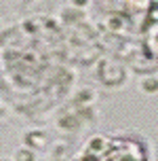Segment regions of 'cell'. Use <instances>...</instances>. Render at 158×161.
Returning <instances> with one entry per match:
<instances>
[{"mask_svg":"<svg viewBox=\"0 0 158 161\" xmlns=\"http://www.w3.org/2000/svg\"><path fill=\"white\" fill-rule=\"evenodd\" d=\"M141 89L145 93H156L158 91V79H145L141 83Z\"/></svg>","mask_w":158,"mask_h":161,"instance_id":"6da1fadb","label":"cell"},{"mask_svg":"<svg viewBox=\"0 0 158 161\" xmlns=\"http://www.w3.org/2000/svg\"><path fill=\"white\" fill-rule=\"evenodd\" d=\"M17 161H34V153L30 148H21L17 151Z\"/></svg>","mask_w":158,"mask_h":161,"instance_id":"7a4b0ae2","label":"cell"},{"mask_svg":"<svg viewBox=\"0 0 158 161\" xmlns=\"http://www.w3.org/2000/svg\"><path fill=\"white\" fill-rule=\"evenodd\" d=\"M74 4H76V7H84V4H87V0H74Z\"/></svg>","mask_w":158,"mask_h":161,"instance_id":"3957f363","label":"cell"},{"mask_svg":"<svg viewBox=\"0 0 158 161\" xmlns=\"http://www.w3.org/2000/svg\"><path fill=\"white\" fill-rule=\"evenodd\" d=\"M2 161H8V159H2Z\"/></svg>","mask_w":158,"mask_h":161,"instance_id":"277c9868","label":"cell"}]
</instances>
